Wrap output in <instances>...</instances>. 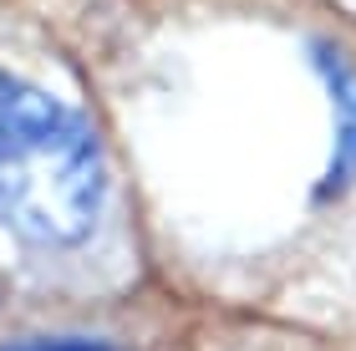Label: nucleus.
<instances>
[{"mask_svg":"<svg viewBox=\"0 0 356 351\" xmlns=\"http://www.w3.org/2000/svg\"><path fill=\"white\" fill-rule=\"evenodd\" d=\"M168 270L118 133L76 56L0 0V285L10 306H92Z\"/></svg>","mask_w":356,"mask_h":351,"instance_id":"f257e3e1","label":"nucleus"},{"mask_svg":"<svg viewBox=\"0 0 356 351\" xmlns=\"http://www.w3.org/2000/svg\"><path fill=\"white\" fill-rule=\"evenodd\" d=\"M0 351H356V341L163 275L92 306H10Z\"/></svg>","mask_w":356,"mask_h":351,"instance_id":"f03ea898","label":"nucleus"},{"mask_svg":"<svg viewBox=\"0 0 356 351\" xmlns=\"http://www.w3.org/2000/svg\"><path fill=\"white\" fill-rule=\"evenodd\" d=\"M6 311H10V291L0 285V316H6Z\"/></svg>","mask_w":356,"mask_h":351,"instance_id":"20e7f679","label":"nucleus"},{"mask_svg":"<svg viewBox=\"0 0 356 351\" xmlns=\"http://www.w3.org/2000/svg\"><path fill=\"white\" fill-rule=\"evenodd\" d=\"M311 6H321L326 15H336V21H341L351 36H356V0H311Z\"/></svg>","mask_w":356,"mask_h":351,"instance_id":"7ed1b4c3","label":"nucleus"}]
</instances>
